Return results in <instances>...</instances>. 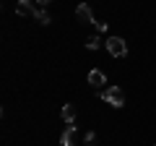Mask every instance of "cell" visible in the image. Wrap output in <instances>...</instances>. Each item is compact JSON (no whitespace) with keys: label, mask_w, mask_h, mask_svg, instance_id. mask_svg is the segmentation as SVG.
I'll use <instances>...</instances> for the list:
<instances>
[{"label":"cell","mask_w":156,"mask_h":146,"mask_svg":"<svg viewBox=\"0 0 156 146\" xmlns=\"http://www.w3.org/2000/svg\"><path fill=\"white\" fill-rule=\"evenodd\" d=\"M86 146H96V133H94V130L86 133Z\"/></svg>","instance_id":"cell-10"},{"label":"cell","mask_w":156,"mask_h":146,"mask_svg":"<svg viewBox=\"0 0 156 146\" xmlns=\"http://www.w3.org/2000/svg\"><path fill=\"white\" fill-rule=\"evenodd\" d=\"M76 138H78L76 125L68 123V125H65V130H62V136H60V144H62V146H76Z\"/></svg>","instance_id":"cell-4"},{"label":"cell","mask_w":156,"mask_h":146,"mask_svg":"<svg viewBox=\"0 0 156 146\" xmlns=\"http://www.w3.org/2000/svg\"><path fill=\"white\" fill-rule=\"evenodd\" d=\"M107 50H109L112 57H125L128 55V42L122 37H109L107 39Z\"/></svg>","instance_id":"cell-2"},{"label":"cell","mask_w":156,"mask_h":146,"mask_svg":"<svg viewBox=\"0 0 156 146\" xmlns=\"http://www.w3.org/2000/svg\"><path fill=\"white\" fill-rule=\"evenodd\" d=\"M76 16H78V21H81V24H96L94 21V13H91V8H89V3H81V5L76 8Z\"/></svg>","instance_id":"cell-5"},{"label":"cell","mask_w":156,"mask_h":146,"mask_svg":"<svg viewBox=\"0 0 156 146\" xmlns=\"http://www.w3.org/2000/svg\"><path fill=\"white\" fill-rule=\"evenodd\" d=\"M34 21H39L42 26H47V24L52 21V16H50L47 11H42V8H39V11H37V16H34Z\"/></svg>","instance_id":"cell-8"},{"label":"cell","mask_w":156,"mask_h":146,"mask_svg":"<svg viewBox=\"0 0 156 146\" xmlns=\"http://www.w3.org/2000/svg\"><path fill=\"white\" fill-rule=\"evenodd\" d=\"M99 97L107 102V104H112V107H122L125 104V94H122L120 86H107V89L99 91Z\"/></svg>","instance_id":"cell-1"},{"label":"cell","mask_w":156,"mask_h":146,"mask_svg":"<svg viewBox=\"0 0 156 146\" xmlns=\"http://www.w3.org/2000/svg\"><path fill=\"white\" fill-rule=\"evenodd\" d=\"M16 13L18 16H26V18H34L37 16V8H34L31 0H18L16 3Z\"/></svg>","instance_id":"cell-3"},{"label":"cell","mask_w":156,"mask_h":146,"mask_svg":"<svg viewBox=\"0 0 156 146\" xmlns=\"http://www.w3.org/2000/svg\"><path fill=\"white\" fill-rule=\"evenodd\" d=\"M60 118L65 120V123H73V120H76V104H65L60 110Z\"/></svg>","instance_id":"cell-7"},{"label":"cell","mask_w":156,"mask_h":146,"mask_svg":"<svg viewBox=\"0 0 156 146\" xmlns=\"http://www.w3.org/2000/svg\"><path fill=\"white\" fill-rule=\"evenodd\" d=\"M86 47L89 50H99V34H91L89 39H86Z\"/></svg>","instance_id":"cell-9"},{"label":"cell","mask_w":156,"mask_h":146,"mask_svg":"<svg viewBox=\"0 0 156 146\" xmlns=\"http://www.w3.org/2000/svg\"><path fill=\"white\" fill-rule=\"evenodd\" d=\"M37 3H39V5H50L52 0H37Z\"/></svg>","instance_id":"cell-11"},{"label":"cell","mask_w":156,"mask_h":146,"mask_svg":"<svg viewBox=\"0 0 156 146\" xmlns=\"http://www.w3.org/2000/svg\"><path fill=\"white\" fill-rule=\"evenodd\" d=\"M89 84L96 86V89H101V86L107 84V76H104L101 71H96V68H94V71H89Z\"/></svg>","instance_id":"cell-6"},{"label":"cell","mask_w":156,"mask_h":146,"mask_svg":"<svg viewBox=\"0 0 156 146\" xmlns=\"http://www.w3.org/2000/svg\"><path fill=\"white\" fill-rule=\"evenodd\" d=\"M154 146H156V144H154Z\"/></svg>","instance_id":"cell-12"}]
</instances>
